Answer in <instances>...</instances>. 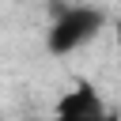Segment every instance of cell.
<instances>
[{"mask_svg": "<svg viewBox=\"0 0 121 121\" xmlns=\"http://www.w3.org/2000/svg\"><path fill=\"white\" fill-rule=\"evenodd\" d=\"M106 30V11L91 8V4H68L53 15L49 30H45V49L53 57H68L76 49H83L87 42H95Z\"/></svg>", "mask_w": 121, "mask_h": 121, "instance_id": "6da1fadb", "label": "cell"}, {"mask_svg": "<svg viewBox=\"0 0 121 121\" xmlns=\"http://www.w3.org/2000/svg\"><path fill=\"white\" fill-rule=\"evenodd\" d=\"M53 121H113V117L102 110V113H57Z\"/></svg>", "mask_w": 121, "mask_h": 121, "instance_id": "7a4b0ae2", "label": "cell"}, {"mask_svg": "<svg viewBox=\"0 0 121 121\" xmlns=\"http://www.w3.org/2000/svg\"><path fill=\"white\" fill-rule=\"evenodd\" d=\"M113 38H117V49H121V15L113 19Z\"/></svg>", "mask_w": 121, "mask_h": 121, "instance_id": "3957f363", "label": "cell"}]
</instances>
